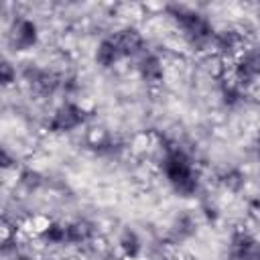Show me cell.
<instances>
[{
	"label": "cell",
	"instance_id": "obj_1",
	"mask_svg": "<svg viewBox=\"0 0 260 260\" xmlns=\"http://www.w3.org/2000/svg\"><path fill=\"white\" fill-rule=\"evenodd\" d=\"M156 169L169 189L181 199L201 195L203 179L193 154L175 138L162 136L156 140Z\"/></svg>",
	"mask_w": 260,
	"mask_h": 260
},
{
	"label": "cell",
	"instance_id": "obj_2",
	"mask_svg": "<svg viewBox=\"0 0 260 260\" xmlns=\"http://www.w3.org/2000/svg\"><path fill=\"white\" fill-rule=\"evenodd\" d=\"M162 12L173 22V26L179 30L187 49L195 53L211 51L217 26L203 10L187 6V4H167L162 6Z\"/></svg>",
	"mask_w": 260,
	"mask_h": 260
},
{
	"label": "cell",
	"instance_id": "obj_3",
	"mask_svg": "<svg viewBox=\"0 0 260 260\" xmlns=\"http://www.w3.org/2000/svg\"><path fill=\"white\" fill-rule=\"evenodd\" d=\"M91 120V110L77 100H63L53 108L49 118L45 120V130L49 134H71Z\"/></svg>",
	"mask_w": 260,
	"mask_h": 260
},
{
	"label": "cell",
	"instance_id": "obj_4",
	"mask_svg": "<svg viewBox=\"0 0 260 260\" xmlns=\"http://www.w3.org/2000/svg\"><path fill=\"white\" fill-rule=\"evenodd\" d=\"M18 75H20L22 83L28 87V91L37 98L51 100V98L61 93L63 73L57 71V69L45 67V65L35 63V61H26L18 69Z\"/></svg>",
	"mask_w": 260,
	"mask_h": 260
},
{
	"label": "cell",
	"instance_id": "obj_5",
	"mask_svg": "<svg viewBox=\"0 0 260 260\" xmlns=\"http://www.w3.org/2000/svg\"><path fill=\"white\" fill-rule=\"evenodd\" d=\"M228 77L248 91L260 81V43L246 45V49L232 63Z\"/></svg>",
	"mask_w": 260,
	"mask_h": 260
},
{
	"label": "cell",
	"instance_id": "obj_6",
	"mask_svg": "<svg viewBox=\"0 0 260 260\" xmlns=\"http://www.w3.org/2000/svg\"><path fill=\"white\" fill-rule=\"evenodd\" d=\"M39 43H41L39 22L26 14H16L6 28V45L14 53H26L32 51Z\"/></svg>",
	"mask_w": 260,
	"mask_h": 260
},
{
	"label": "cell",
	"instance_id": "obj_7",
	"mask_svg": "<svg viewBox=\"0 0 260 260\" xmlns=\"http://www.w3.org/2000/svg\"><path fill=\"white\" fill-rule=\"evenodd\" d=\"M250 41L246 39V32L240 26H221L215 30L213 37V45H211V53L219 59V61H230L234 63L236 57L246 49Z\"/></svg>",
	"mask_w": 260,
	"mask_h": 260
},
{
	"label": "cell",
	"instance_id": "obj_8",
	"mask_svg": "<svg viewBox=\"0 0 260 260\" xmlns=\"http://www.w3.org/2000/svg\"><path fill=\"white\" fill-rule=\"evenodd\" d=\"M201 217L197 211L193 209H181L169 223L162 240L165 244L169 246H179V244H185L189 240H193L197 234H199V225H201Z\"/></svg>",
	"mask_w": 260,
	"mask_h": 260
},
{
	"label": "cell",
	"instance_id": "obj_9",
	"mask_svg": "<svg viewBox=\"0 0 260 260\" xmlns=\"http://www.w3.org/2000/svg\"><path fill=\"white\" fill-rule=\"evenodd\" d=\"M225 260H260V238L246 228H236L228 238Z\"/></svg>",
	"mask_w": 260,
	"mask_h": 260
},
{
	"label": "cell",
	"instance_id": "obj_10",
	"mask_svg": "<svg viewBox=\"0 0 260 260\" xmlns=\"http://www.w3.org/2000/svg\"><path fill=\"white\" fill-rule=\"evenodd\" d=\"M112 39L116 41L124 61H136L138 57H142L150 47H148V41L144 37V32L134 26V24H124V26H118L114 32H110Z\"/></svg>",
	"mask_w": 260,
	"mask_h": 260
},
{
	"label": "cell",
	"instance_id": "obj_11",
	"mask_svg": "<svg viewBox=\"0 0 260 260\" xmlns=\"http://www.w3.org/2000/svg\"><path fill=\"white\" fill-rule=\"evenodd\" d=\"M134 71H136L138 79L150 87H156L167 79V63H165L162 55L154 49H148L142 57H138L134 61Z\"/></svg>",
	"mask_w": 260,
	"mask_h": 260
},
{
	"label": "cell",
	"instance_id": "obj_12",
	"mask_svg": "<svg viewBox=\"0 0 260 260\" xmlns=\"http://www.w3.org/2000/svg\"><path fill=\"white\" fill-rule=\"evenodd\" d=\"M67 228V248H85L89 250L93 244H98V225L91 219L79 217L65 221Z\"/></svg>",
	"mask_w": 260,
	"mask_h": 260
},
{
	"label": "cell",
	"instance_id": "obj_13",
	"mask_svg": "<svg viewBox=\"0 0 260 260\" xmlns=\"http://www.w3.org/2000/svg\"><path fill=\"white\" fill-rule=\"evenodd\" d=\"M87 148L91 150L93 156L98 158H104V160H118L124 152H126V142L112 134V132H100V134H93L89 138V144Z\"/></svg>",
	"mask_w": 260,
	"mask_h": 260
},
{
	"label": "cell",
	"instance_id": "obj_14",
	"mask_svg": "<svg viewBox=\"0 0 260 260\" xmlns=\"http://www.w3.org/2000/svg\"><path fill=\"white\" fill-rule=\"evenodd\" d=\"M116 248H118V256L124 258V260H140L146 254L144 238L134 228H124L118 234Z\"/></svg>",
	"mask_w": 260,
	"mask_h": 260
},
{
	"label": "cell",
	"instance_id": "obj_15",
	"mask_svg": "<svg viewBox=\"0 0 260 260\" xmlns=\"http://www.w3.org/2000/svg\"><path fill=\"white\" fill-rule=\"evenodd\" d=\"M35 240L45 248H67V228L65 221L49 219L35 230Z\"/></svg>",
	"mask_w": 260,
	"mask_h": 260
},
{
	"label": "cell",
	"instance_id": "obj_16",
	"mask_svg": "<svg viewBox=\"0 0 260 260\" xmlns=\"http://www.w3.org/2000/svg\"><path fill=\"white\" fill-rule=\"evenodd\" d=\"M215 183L219 189H223L225 193H232V195H238L246 189L248 185V173L238 167V165H228V167H221L217 173H215Z\"/></svg>",
	"mask_w": 260,
	"mask_h": 260
},
{
	"label": "cell",
	"instance_id": "obj_17",
	"mask_svg": "<svg viewBox=\"0 0 260 260\" xmlns=\"http://www.w3.org/2000/svg\"><path fill=\"white\" fill-rule=\"evenodd\" d=\"M122 61H124V57H122L116 41L112 39V35H106L95 43V47H93V63L100 69H114Z\"/></svg>",
	"mask_w": 260,
	"mask_h": 260
},
{
	"label": "cell",
	"instance_id": "obj_18",
	"mask_svg": "<svg viewBox=\"0 0 260 260\" xmlns=\"http://www.w3.org/2000/svg\"><path fill=\"white\" fill-rule=\"evenodd\" d=\"M219 102L225 110H240L248 102V89L240 87L230 77H225L219 85Z\"/></svg>",
	"mask_w": 260,
	"mask_h": 260
},
{
	"label": "cell",
	"instance_id": "obj_19",
	"mask_svg": "<svg viewBox=\"0 0 260 260\" xmlns=\"http://www.w3.org/2000/svg\"><path fill=\"white\" fill-rule=\"evenodd\" d=\"M16 183H18V187H20L24 193L32 195V193H39V191L47 185V177H45L39 169L24 167V169L18 171V175H16Z\"/></svg>",
	"mask_w": 260,
	"mask_h": 260
},
{
	"label": "cell",
	"instance_id": "obj_20",
	"mask_svg": "<svg viewBox=\"0 0 260 260\" xmlns=\"http://www.w3.org/2000/svg\"><path fill=\"white\" fill-rule=\"evenodd\" d=\"M199 217L203 223H209V225H215L219 219H221V207L215 199L211 197H205L199 201V209H197Z\"/></svg>",
	"mask_w": 260,
	"mask_h": 260
},
{
	"label": "cell",
	"instance_id": "obj_21",
	"mask_svg": "<svg viewBox=\"0 0 260 260\" xmlns=\"http://www.w3.org/2000/svg\"><path fill=\"white\" fill-rule=\"evenodd\" d=\"M83 89V79L79 73L69 71L63 73V83H61V95H65L67 100H77V95Z\"/></svg>",
	"mask_w": 260,
	"mask_h": 260
},
{
	"label": "cell",
	"instance_id": "obj_22",
	"mask_svg": "<svg viewBox=\"0 0 260 260\" xmlns=\"http://www.w3.org/2000/svg\"><path fill=\"white\" fill-rule=\"evenodd\" d=\"M16 79H20V75H18V67L12 65L10 59H2V63H0V83H2V87H10V85H14Z\"/></svg>",
	"mask_w": 260,
	"mask_h": 260
},
{
	"label": "cell",
	"instance_id": "obj_23",
	"mask_svg": "<svg viewBox=\"0 0 260 260\" xmlns=\"http://www.w3.org/2000/svg\"><path fill=\"white\" fill-rule=\"evenodd\" d=\"M4 260H37V256H35V252L30 250V246L24 242L14 254H10L8 258H4Z\"/></svg>",
	"mask_w": 260,
	"mask_h": 260
},
{
	"label": "cell",
	"instance_id": "obj_24",
	"mask_svg": "<svg viewBox=\"0 0 260 260\" xmlns=\"http://www.w3.org/2000/svg\"><path fill=\"white\" fill-rule=\"evenodd\" d=\"M0 162H2L4 171H8V169L16 167V156H12V154H10L8 146H4V148H2V158H0Z\"/></svg>",
	"mask_w": 260,
	"mask_h": 260
},
{
	"label": "cell",
	"instance_id": "obj_25",
	"mask_svg": "<svg viewBox=\"0 0 260 260\" xmlns=\"http://www.w3.org/2000/svg\"><path fill=\"white\" fill-rule=\"evenodd\" d=\"M250 150H252V154H254L256 158H260V132L252 138V142H250Z\"/></svg>",
	"mask_w": 260,
	"mask_h": 260
}]
</instances>
